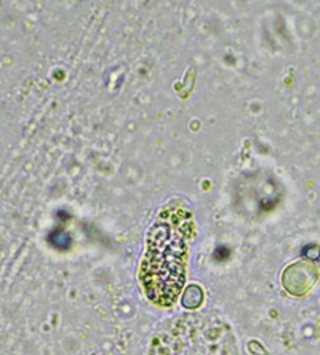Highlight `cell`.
Masks as SVG:
<instances>
[{"label":"cell","instance_id":"cell-1","mask_svg":"<svg viewBox=\"0 0 320 355\" xmlns=\"http://www.w3.org/2000/svg\"><path fill=\"white\" fill-rule=\"evenodd\" d=\"M194 236L191 211L170 203L151 227L140 266V282L148 300L157 306L175 304L186 282L189 242Z\"/></svg>","mask_w":320,"mask_h":355},{"label":"cell","instance_id":"cell-2","mask_svg":"<svg viewBox=\"0 0 320 355\" xmlns=\"http://www.w3.org/2000/svg\"><path fill=\"white\" fill-rule=\"evenodd\" d=\"M151 355H239L223 322L207 315H185L171 322L152 344Z\"/></svg>","mask_w":320,"mask_h":355}]
</instances>
